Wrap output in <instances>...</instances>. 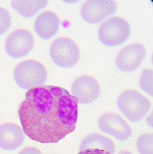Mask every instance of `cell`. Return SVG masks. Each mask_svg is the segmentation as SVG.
Returning <instances> with one entry per match:
<instances>
[{
  "label": "cell",
  "instance_id": "cell-14",
  "mask_svg": "<svg viewBox=\"0 0 153 154\" xmlns=\"http://www.w3.org/2000/svg\"><path fill=\"white\" fill-rule=\"evenodd\" d=\"M12 7L19 15L24 18H32L48 5L46 0H14Z\"/></svg>",
  "mask_w": 153,
  "mask_h": 154
},
{
  "label": "cell",
  "instance_id": "cell-15",
  "mask_svg": "<svg viewBox=\"0 0 153 154\" xmlns=\"http://www.w3.org/2000/svg\"><path fill=\"white\" fill-rule=\"evenodd\" d=\"M153 134L142 135L137 139L136 147L140 154H153Z\"/></svg>",
  "mask_w": 153,
  "mask_h": 154
},
{
  "label": "cell",
  "instance_id": "cell-20",
  "mask_svg": "<svg viewBox=\"0 0 153 154\" xmlns=\"http://www.w3.org/2000/svg\"><path fill=\"white\" fill-rule=\"evenodd\" d=\"M118 154H133L130 151L127 150H121Z\"/></svg>",
  "mask_w": 153,
  "mask_h": 154
},
{
  "label": "cell",
  "instance_id": "cell-19",
  "mask_svg": "<svg viewBox=\"0 0 153 154\" xmlns=\"http://www.w3.org/2000/svg\"><path fill=\"white\" fill-rule=\"evenodd\" d=\"M18 154H42V153L38 149L31 146L23 149Z\"/></svg>",
  "mask_w": 153,
  "mask_h": 154
},
{
  "label": "cell",
  "instance_id": "cell-5",
  "mask_svg": "<svg viewBox=\"0 0 153 154\" xmlns=\"http://www.w3.org/2000/svg\"><path fill=\"white\" fill-rule=\"evenodd\" d=\"M50 57L56 66L67 69L77 64L81 57V52L78 46L73 40L60 37L51 44Z\"/></svg>",
  "mask_w": 153,
  "mask_h": 154
},
{
  "label": "cell",
  "instance_id": "cell-2",
  "mask_svg": "<svg viewBox=\"0 0 153 154\" xmlns=\"http://www.w3.org/2000/svg\"><path fill=\"white\" fill-rule=\"evenodd\" d=\"M117 107L130 122H141L149 113L151 103L149 99L138 91L128 90L118 97Z\"/></svg>",
  "mask_w": 153,
  "mask_h": 154
},
{
  "label": "cell",
  "instance_id": "cell-6",
  "mask_svg": "<svg viewBox=\"0 0 153 154\" xmlns=\"http://www.w3.org/2000/svg\"><path fill=\"white\" fill-rule=\"evenodd\" d=\"M118 5L113 0H89L81 8L82 18L86 23L96 25L116 14Z\"/></svg>",
  "mask_w": 153,
  "mask_h": 154
},
{
  "label": "cell",
  "instance_id": "cell-10",
  "mask_svg": "<svg viewBox=\"0 0 153 154\" xmlns=\"http://www.w3.org/2000/svg\"><path fill=\"white\" fill-rule=\"evenodd\" d=\"M71 88L72 95L77 98L81 104L93 103L99 98L101 92L99 82L90 75L80 76L73 82Z\"/></svg>",
  "mask_w": 153,
  "mask_h": 154
},
{
  "label": "cell",
  "instance_id": "cell-13",
  "mask_svg": "<svg viewBox=\"0 0 153 154\" xmlns=\"http://www.w3.org/2000/svg\"><path fill=\"white\" fill-rule=\"evenodd\" d=\"M98 149L107 150L114 154L116 151L115 143L112 139L97 132H92L86 136L81 142L79 150Z\"/></svg>",
  "mask_w": 153,
  "mask_h": 154
},
{
  "label": "cell",
  "instance_id": "cell-9",
  "mask_svg": "<svg viewBox=\"0 0 153 154\" xmlns=\"http://www.w3.org/2000/svg\"><path fill=\"white\" fill-rule=\"evenodd\" d=\"M146 55L145 47L141 43H135L121 50L116 57L115 63L122 71L132 72L140 67Z\"/></svg>",
  "mask_w": 153,
  "mask_h": 154
},
{
  "label": "cell",
  "instance_id": "cell-4",
  "mask_svg": "<svg viewBox=\"0 0 153 154\" xmlns=\"http://www.w3.org/2000/svg\"><path fill=\"white\" fill-rule=\"evenodd\" d=\"M131 28L128 22L122 17H113L101 25L98 38L103 45L114 47L123 45L129 38Z\"/></svg>",
  "mask_w": 153,
  "mask_h": 154
},
{
  "label": "cell",
  "instance_id": "cell-18",
  "mask_svg": "<svg viewBox=\"0 0 153 154\" xmlns=\"http://www.w3.org/2000/svg\"><path fill=\"white\" fill-rule=\"evenodd\" d=\"M77 154H112L107 150H101L98 149H91L81 150Z\"/></svg>",
  "mask_w": 153,
  "mask_h": 154
},
{
  "label": "cell",
  "instance_id": "cell-3",
  "mask_svg": "<svg viewBox=\"0 0 153 154\" xmlns=\"http://www.w3.org/2000/svg\"><path fill=\"white\" fill-rule=\"evenodd\" d=\"M47 76V71L44 65L40 61L33 59L20 62L14 72V79L17 85L28 91L45 85Z\"/></svg>",
  "mask_w": 153,
  "mask_h": 154
},
{
  "label": "cell",
  "instance_id": "cell-12",
  "mask_svg": "<svg viewBox=\"0 0 153 154\" xmlns=\"http://www.w3.org/2000/svg\"><path fill=\"white\" fill-rule=\"evenodd\" d=\"M60 26V20L55 13L51 11H44L36 18L34 31L41 39L48 40L57 34Z\"/></svg>",
  "mask_w": 153,
  "mask_h": 154
},
{
  "label": "cell",
  "instance_id": "cell-1",
  "mask_svg": "<svg viewBox=\"0 0 153 154\" xmlns=\"http://www.w3.org/2000/svg\"><path fill=\"white\" fill-rule=\"evenodd\" d=\"M78 100L63 87L43 85L26 92L18 111L24 133L42 143H57L74 132Z\"/></svg>",
  "mask_w": 153,
  "mask_h": 154
},
{
  "label": "cell",
  "instance_id": "cell-16",
  "mask_svg": "<svg viewBox=\"0 0 153 154\" xmlns=\"http://www.w3.org/2000/svg\"><path fill=\"white\" fill-rule=\"evenodd\" d=\"M140 85L144 92L153 97V70L152 69L143 70L140 79Z\"/></svg>",
  "mask_w": 153,
  "mask_h": 154
},
{
  "label": "cell",
  "instance_id": "cell-11",
  "mask_svg": "<svg viewBox=\"0 0 153 154\" xmlns=\"http://www.w3.org/2000/svg\"><path fill=\"white\" fill-rule=\"evenodd\" d=\"M25 134L17 124L6 122L0 125V149L5 151H14L23 145Z\"/></svg>",
  "mask_w": 153,
  "mask_h": 154
},
{
  "label": "cell",
  "instance_id": "cell-17",
  "mask_svg": "<svg viewBox=\"0 0 153 154\" xmlns=\"http://www.w3.org/2000/svg\"><path fill=\"white\" fill-rule=\"evenodd\" d=\"M12 22V17L9 12L3 7H0V36L8 32Z\"/></svg>",
  "mask_w": 153,
  "mask_h": 154
},
{
  "label": "cell",
  "instance_id": "cell-8",
  "mask_svg": "<svg viewBox=\"0 0 153 154\" xmlns=\"http://www.w3.org/2000/svg\"><path fill=\"white\" fill-rule=\"evenodd\" d=\"M34 40L33 35L28 30L19 29L9 35L5 42L6 53L15 59L26 57L34 47Z\"/></svg>",
  "mask_w": 153,
  "mask_h": 154
},
{
  "label": "cell",
  "instance_id": "cell-7",
  "mask_svg": "<svg viewBox=\"0 0 153 154\" xmlns=\"http://www.w3.org/2000/svg\"><path fill=\"white\" fill-rule=\"evenodd\" d=\"M98 125L101 131L119 141H126L133 135L132 128L117 113L112 112L104 113L98 119Z\"/></svg>",
  "mask_w": 153,
  "mask_h": 154
}]
</instances>
